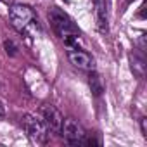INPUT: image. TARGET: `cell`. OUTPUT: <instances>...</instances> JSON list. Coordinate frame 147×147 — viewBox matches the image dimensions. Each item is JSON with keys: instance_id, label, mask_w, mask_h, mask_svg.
Segmentation results:
<instances>
[{"instance_id": "9c48e42d", "label": "cell", "mask_w": 147, "mask_h": 147, "mask_svg": "<svg viewBox=\"0 0 147 147\" xmlns=\"http://www.w3.org/2000/svg\"><path fill=\"white\" fill-rule=\"evenodd\" d=\"M130 59H131V69L138 67L137 75L142 78V76H144V59H142V57H138L137 54H131V55H130Z\"/></svg>"}, {"instance_id": "ba28073f", "label": "cell", "mask_w": 147, "mask_h": 147, "mask_svg": "<svg viewBox=\"0 0 147 147\" xmlns=\"http://www.w3.org/2000/svg\"><path fill=\"white\" fill-rule=\"evenodd\" d=\"M88 83H90V88L95 95H100L102 94V82L99 78V75L95 71H90V78H88Z\"/></svg>"}, {"instance_id": "3957f363", "label": "cell", "mask_w": 147, "mask_h": 147, "mask_svg": "<svg viewBox=\"0 0 147 147\" xmlns=\"http://www.w3.org/2000/svg\"><path fill=\"white\" fill-rule=\"evenodd\" d=\"M9 18H11L12 26L18 31H28V28L35 26V23H36L33 9L26 4H12V7L9 11Z\"/></svg>"}, {"instance_id": "52a82bcc", "label": "cell", "mask_w": 147, "mask_h": 147, "mask_svg": "<svg viewBox=\"0 0 147 147\" xmlns=\"http://www.w3.org/2000/svg\"><path fill=\"white\" fill-rule=\"evenodd\" d=\"M95 4V19H97V28L100 33L107 31V4L106 0H94Z\"/></svg>"}, {"instance_id": "6da1fadb", "label": "cell", "mask_w": 147, "mask_h": 147, "mask_svg": "<svg viewBox=\"0 0 147 147\" xmlns=\"http://www.w3.org/2000/svg\"><path fill=\"white\" fill-rule=\"evenodd\" d=\"M49 21L54 28V31L66 42V45L71 49V47H76L78 40H80V30L78 26L73 21L64 11H61L59 7H52L49 11Z\"/></svg>"}, {"instance_id": "4fadbf2b", "label": "cell", "mask_w": 147, "mask_h": 147, "mask_svg": "<svg viewBox=\"0 0 147 147\" xmlns=\"http://www.w3.org/2000/svg\"><path fill=\"white\" fill-rule=\"evenodd\" d=\"M2 2H4V4H12L14 0H2Z\"/></svg>"}, {"instance_id": "8992f818", "label": "cell", "mask_w": 147, "mask_h": 147, "mask_svg": "<svg viewBox=\"0 0 147 147\" xmlns=\"http://www.w3.org/2000/svg\"><path fill=\"white\" fill-rule=\"evenodd\" d=\"M40 118H42V121L45 123V126H47L49 130H52V131H55V133H61V126H62L64 118H62V114L59 113V109H55V107L50 106V104H43V106L40 107Z\"/></svg>"}, {"instance_id": "277c9868", "label": "cell", "mask_w": 147, "mask_h": 147, "mask_svg": "<svg viewBox=\"0 0 147 147\" xmlns=\"http://www.w3.org/2000/svg\"><path fill=\"white\" fill-rule=\"evenodd\" d=\"M61 133H62V137H64L69 144H73V145L83 144V138L87 137L83 126H82L76 119H73V118H66V119L62 121Z\"/></svg>"}, {"instance_id": "5b68a950", "label": "cell", "mask_w": 147, "mask_h": 147, "mask_svg": "<svg viewBox=\"0 0 147 147\" xmlns=\"http://www.w3.org/2000/svg\"><path fill=\"white\" fill-rule=\"evenodd\" d=\"M67 59H69V62L73 66L78 67V69L95 71V61H94V57L88 52H85V50H82L78 47H71L67 50Z\"/></svg>"}, {"instance_id": "7a4b0ae2", "label": "cell", "mask_w": 147, "mask_h": 147, "mask_svg": "<svg viewBox=\"0 0 147 147\" xmlns=\"http://www.w3.org/2000/svg\"><path fill=\"white\" fill-rule=\"evenodd\" d=\"M21 126H23V130L26 131L28 138L33 144L42 145V144L47 142L49 128L45 126V123L42 121V118H36L33 114H23L21 116Z\"/></svg>"}, {"instance_id": "30bf717a", "label": "cell", "mask_w": 147, "mask_h": 147, "mask_svg": "<svg viewBox=\"0 0 147 147\" xmlns=\"http://www.w3.org/2000/svg\"><path fill=\"white\" fill-rule=\"evenodd\" d=\"M4 45H5V50H7V54H11V55H16V54H18V47L14 45V42H12V40H7Z\"/></svg>"}, {"instance_id": "7c38bea8", "label": "cell", "mask_w": 147, "mask_h": 147, "mask_svg": "<svg viewBox=\"0 0 147 147\" xmlns=\"http://www.w3.org/2000/svg\"><path fill=\"white\" fill-rule=\"evenodd\" d=\"M4 114H5V109H4V104H2V102H0V119H2V118H4Z\"/></svg>"}, {"instance_id": "8fae6325", "label": "cell", "mask_w": 147, "mask_h": 147, "mask_svg": "<svg viewBox=\"0 0 147 147\" xmlns=\"http://www.w3.org/2000/svg\"><path fill=\"white\" fill-rule=\"evenodd\" d=\"M142 131H144V135H147V128H145V118H142Z\"/></svg>"}]
</instances>
